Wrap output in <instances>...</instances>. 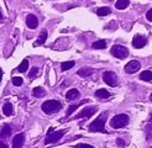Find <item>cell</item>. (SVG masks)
<instances>
[{
    "label": "cell",
    "mask_w": 152,
    "mask_h": 148,
    "mask_svg": "<svg viewBox=\"0 0 152 148\" xmlns=\"http://www.w3.org/2000/svg\"><path fill=\"white\" fill-rule=\"evenodd\" d=\"M108 118V112H103L89 125L90 132H105V121Z\"/></svg>",
    "instance_id": "1"
},
{
    "label": "cell",
    "mask_w": 152,
    "mask_h": 148,
    "mask_svg": "<svg viewBox=\"0 0 152 148\" xmlns=\"http://www.w3.org/2000/svg\"><path fill=\"white\" fill-rule=\"evenodd\" d=\"M41 107H42V111L45 114L51 115V114H55V112H57V111H59L61 109H62L63 104L61 101H58V100H47V101H45L42 104Z\"/></svg>",
    "instance_id": "2"
},
{
    "label": "cell",
    "mask_w": 152,
    "mask_h": 148,
    "mask_svg": "<svg viewBox=\"0 0 152 148\" xmlns=\"http://www.w3.org/2000/svg\"><path fill=\"white\" fill-rule=\"evenodd\" d=\"M129 121H130V117H129L126 114H120L114 116L110 120V126L113 128L119 130V128H124L125 126H127Z\"/></svg>",
    "instance_id": "3"
},
{
    "label": "cell",
    "mask_w": 152,
    "mask_h": 148,
    "mask_svg": "<svg viewBox=\"0 0 152 148\" xmlns=\"http://www.w3.org/2000/svg\"><path fill=\"white\" fill-rule=\"evenodd\" d=\"M67 131L66 130H59V131H56V132H53V128L51 127L48 130V133H47V137L46 139H45V144H50V143H55L57 142L58 139H61L63 136H64V133Z\"/></svg>",
    "instance_id": "4"
},
{
    "label": "cell",
    "mask_w": 152,
    "mask_h": 148,
    "mask_svg": "<svg viewBox=\"0 0 152 148\" xmlns=\"http://www.w3.org/2000/svg\"><path fill=\"white\" fill-rule=\"evenodd\" d=\"M111 54L118 58V59H125L127 56H129V49L124 46H120V44H115V46H113L111 49Z\"/></svg>",
    "instance_id": "5"
},
{
    "label": "cell",
    "mask_w": 152,
    "mask_h": 148,
    "mask_svg": "<svg viewBox=\"0 0 152 148\" xmlns=\"http://www.w3.org/2000/svg\"><path fill=\"white\" fill-rule=\"evenodd\" d=\"M103 79L106 84H108L109 86H113V88H115L118 85V75L114 72H105L103 74Z\"/></svg>",
    "instance_id": "6"
},
{
    "label": "cell",
    "mask_w": 152,
    "mask_h": 148,
    "mask_svg": "<svg viewBox=\"0 0 152 148\" xmlns=\"http://www.w3.org/2000/svg\"><path fill=\"white\" fill-rule=\"evenodd\" d=\"M96 112V107L95 106H88V107H84L78 115H75L74 118L78 120V118H88L92 115H94Z\"/></svg>",
    "instance_id": "7"
},
{
    "label": "cell",
    "mask_w": 152,
    "mask_h": 148,
    "mask_svg": "<svg viewBox=\"0 0 152 148\" xmlns=\"http://www.w3.org/2000/svg\"><path fill=\"white\" fill-rule=\"evenodd\" d=\"M140 67H141V63L139 61H136V59H134V61H130L126 65H125V72L129 73V74H131V73H136L139 69H140Z\"/></svg>",
    "instance_id": "8"
},
{
    "label": "cell",
    "mask_w": 152,
    "mask_h": 148,
    "mask_svg": "<svg viewBox=\"0 0 152 148\" xmlns=\"http://www.w3.org/2000/svg\"><path fill=\"white\" fill-rule=\"evenodd\" d=\"M146 43H147L146 37L142 36V35H135V37L132 38V46L135 48H142V47H145Z\"/></svg>",
    "instance_id": "9"
},
{
    "label": "cell",
    "mask_w": 152,
    "mask_h": 148,
    "mask_svg": "<svg viewBox=\"0 0 152 148\" xmlns=\"http://www.w3.org/2000/svg\"><path fill=\"white\" fill-rule=\"evenodd\" d=\"M25 142V135L24 133H19L12 138V148H22Z\"/></svg>",
    "instance_id": "10"
},
{
    "label": "cell",
    "mask_w": 152,
    "mask_h": 148,
    "mask_svg": "<svg viewBox=\"0 0 152 148\" xmlns=\"http://www.w3.org/2000/svg\"><path fill=\"white\" fill-rule=\"evenodd\" d=\"M26 25H27L28 28L35 30L37 27V25H39V20H37V17L35 16V15H28V16L26 17Z\"/></svg>",
    "instance_id": "11"
},
{
    "label": "cell",
    "mask_w": 152,
    "mask_h": 148,
    "mask_svg": "<svg viewBox=\"0 0 152 148\" xmlns=\"http://www.w3.org/2000/svg\"><path fill=\"white\" fill-rule=\"evenodd\" d=\"M79 96V91L78 89H71V90H68L67 94H66V99L69 100V101H73L75 100Z\"/></svg>",
    "instance_id": "12"
},
{
    "label": "cell",
    "mask_w": 152,
    "mask_h": 148,
    "mask_svg": "<svg viewBox=\"0 0 152 148\" xmlns=\"http://www.w3.org/2000/svg\"><path fill=\"white\" fill-rule=\"evenodd\" d=\"M46 40H47V31L43 30L42 33H40V36H39V40L34 43V46L37 47V46H40V44H43L45 42H46Z\"/></svg>",
    "instance_id": "13"
},
{
    "label": "cell",
    "mask_w": 152,
    "mask_h": 148,
    "mask_svg": "<svg viewBox=\"0 0 152 148\" xmlns=\"http://www.w3.org/2000/svg\"><path fill=\"white\" fill-rule=\"evenodd\" d=\"M129 5H130V0H118L115 4V7L118 10H124Z\"/></svg>",
    "instance_id": "14"
},
{
    "label": "cell",
    "mask_w": 152,
    "mask_h": 148,
    "mask_svg": "<svg viewBox=\"0 0 152 148\" xmlns=\"http://www.w3.org/2000/svg\"><path fill=\"white\" fill-rule=\"evenodd\" d=\"M32 94H34L35 98H43V96L46 95V90L41 86H37L32 90Z\"/></svg>",
    "instance_id": "15"
},
{
    "label": "cell",
    "mask_w": 152,
    "mask_h": 148,
    "mask_svg": "<svg viewBox=\"0 0 152 148\" xmlns=\"http://www.w3.org/2000/svg\"><path fill=\"white\" fill-rule=\"evenodd\" d=\"M95 96L96 98H100V99H108L110 96V93L106 90V89H99V90L95 91Z\"/></svg>",
    "instance_id": "16"
},
{
    "label": "cell",
    "mask_w": 152,
    "mask_h": 148,
    "mask_svg": "<svg viewBox=\"0 0 152 148\" xmlns=\"http://www.w3.org/2000/svg\"><path fill=\"white\" fill-rule=\"evenodd\" d=\"M140 79L145 81H151L152 80V72L151 70H143L140 73Z\"/></svg>",
    "instance_id": "17"
},
{
    "label": "cell",
    "mask_w": 152,
    "mask_h": 148,
    "mask_svg": "<svg viewBox=\"0 0 152 148\" xmlns=\"http://www.w3.org/2000/svg\"><path fill=\"white\" fill-rule=\"evenodd\" d=\"M86 102H88V100H83V101H80L79 104H75V105H71L69 107H68V110H67V116H69L71 114H73L75 110H77L80 105H83V104H86Z\"/></svg>",
    "instance_id": "18"
},
{
    "label": "cell",
    "mask_w": 152,
    "mask_h": 148,
    "mask_svg": "<svg viewBox=\"0 0 152 148\" xmlns=\"http://www.w3.org/2000/svg\"><path fill=\"white\" fill-rule=\"evenodd\" d=\"M3 112L5 116H10L12 115V105L10 102H5L4 106H3Z\"/></svg>",
    "instance_id": "19"
},
{
    "label": "cell",
    "mask_w": 152,
    "mask_h": 148,
    "mask_svg": "<svg viewBox=\"0 0 152 148\" xmlns=\"http://www.w3.org/2000/svg\"><path fill=\"white\" fill-rule=\"evenodd\" d=\"M111 12L110 7L108 6H103V7H99V9L96 10V14L99 15V16H106V15H109Z\"/></svg>",
    "instance_id": "20"
},
{
    "label": "cell",
    "mask_w": 152,
    "mask_h": 148,
    "mask_svg": "<svg viewBox=\"0 0 152 148\" xmlns=\"http://www.w3.org/2000/svg\"><path fill=\"white\" fill-rule=\"evenodd\" d=\"M92 73H93V70L90 69V68H80V69L77 72L78 75H79V77H83V78H86V77L90 75Z\"/></svg>",
    "instance_id": "21"
},
{
    "label": "cell",
    "mask_w": 152,
    "mask_h": 148,
    "mask_svg": "<svg viewBox=\"0 0 152 148\" xmlns=\"http://www.w3.org/2000/svg\"><path fill=\"white\" fill-rule=\"evenodd\" d=\"M93 48H95V49H105L106 48V41H104V40L95 41L93 43Z\"/></svg>",
    "instance_id": "22"
},
{
    "label": "cell",
    "mask_w": 152,
    "mask_h": 148,
    "mask_svg": "<svg viewBox=\"0 0 152 148\" xmlns=\"http://www.w3.org/2000/svg\"><path fill=\"white\" fill-rule=\"evenodd\" d=\"M10 133H11V127H10L9 125H4L3 128H1V137H3V138L9 137Z\"/></svg>",
    "instance_id": "23"
},
{
    "label": "cell",
    "mask_w": 152,
    "mask_h": 148,
    "mask_svg": "<svg viewBox=\"0 0 152 148\" xmlns=\"http://www.w3.org/2000/svg\"><path fill=\"white\" fill-rule=\"evenodd\" d=\"M27 69H28V61H27V59H24V61L21 62V64L18 67V70L20 73H25Z\"/></svg>",
    "instance_id": "24"
},
{
    "label": "cell",
    "mask_w": 152,
    "mask_h": 148,
    "mask_svg": "<svg viewBox=\"0 0 152 148\" xmlns=\"http://www.w3.org/2000/svg\"><path fill=\"white\" fill-rule=\"evenodd\" d=\"M74 64H75V62H74V61L64 62V63H62V65H61V69H62L63 72H64V70H68V69L73 68V67H74Z\"/></svg>",
    "instance_id": "25"
},
{
    "label": "cell",
    "mask_w": 152,
    "mask_h": 148,
    "mask_svg": "<svg viewBox=\"0 0 152 148\" xmlns=\"http://www.w3.org/2000/svg\"><path fill=\"white\" fill-rule=\"evenodd\" d=\"M146 138H147V141L152 139V123L146 126Z\"/></svg>",
    "instance_id": "26"
},
{
    "label": "cell",
    "mask_w": 152,
    "mask_h": 148,
    "mask_svg": "<svg viewBox=\"0 0 152 148\" xmlns=\"http://www.w3.org/2000/svg\"><path fill=\"white\" fill-rule=\"evenodd\" d=\"M22 83H24V80H22L21 77H14V78H12V84H14L15 86H20Z\"/></svg>",
    "instance_id": "27"
},
{
    "label": "cell",
    "mask_w": 152,
    "mask_h": 148,
    "mask_svg": "<svg viewBox=\"0 0 152 148\" xmlns=\"http://www.w3.org/2000/svg\"><path fill=\"white\" fill-rule=\"evenodd\" d=\"M37 72H39V68H36V67H34V68L31 69V72H30V74H28V77H30V79H34V78L36 77V74H37Z\"/></svg>",
    "instance_id": "28"
},
{
    "label": "cell",
    "mask_w": 152,
    "mask_h": 148,
    "mask_svg": "<svg viewBox=\"0 0 152 148\" xmlns=\"http://www.w3.org/2000/svg\"><path fill=\"white\" fill-rule=\"evenodd\" d=\"M116 144H118L119 147H126V146H127V144L125 143V141L121 139V138H118V139H116Z\"/></svg>",
    "instance_id": "29"
},
{
    "label": "cell",
    "mask_w": 152,
    "mask_h": 148,
    "mask_svg": "<svg viewBox=\"0 0 152 148\" xmlns=\"http://www.w3.org/2000/svg\"><path fill=\"white\" fill-rule=\"evenodd\" d=\"M75 148H94V147L86 143H79V144H75Z\"/></svg>",
    "instance_id": "30"
},
{
    "label": "cell",
    "mask_w": 152,
    "mask_h": 148,
    "mask_svg": "<svg viewBox=\"0 0 152 148\" xmlns=\"http://www.w3.org/2000/svg\"><path fill=\"white\" fill-rule=\"evenodd\" d=\"M146 17H147V20H148V21H151V22H152V9H150V10L147 11Z\"/></svg>",
    "instance_id": "31"
},
{
    "label": "cell",
    "mask_w": 152,
    "mask_h": 148,
    "mask_svg": "<svg viewBox=\"0 0 152 148\" xmlns=\"http://www.w3.org/2000/svg\"><path fill=\"white\" fill-rule=\"evenodd\" d=\"M1 148H9L6 146V143H4V142H1Z\"/></svg>",
    "instance_id": "32"
},
{
    "label": "cell",
    "mask_w": 152,
    "mask_h": 148,
    "mask_svg": "<svg viewBox=\"0 0 152 148\" xmlns=\"http://www.w3.org/2000/svg\"><path fill=\"white\" fill-rule=\"evenodd\" d=\"M150 99H151V101H152V94H151V96H150Z\"/></svg>",
    "instance_id": "33"
},
{
    "label": "cell",
    "mask_w": 152,
    "mask_h": 148,
    "mask_svg": "<svg viewBox=\"0 0 152 148\" xmlns=\"http://www.w3.org/2000/svg\"><path fill=\"white\" fill-rule=\"evenodd\" d=\"M110 1H111V0H110Z\"/></svg>",
    "instance_id": "34"
},
{
    "label": "cell",
    "mask_w": 152,
    "mask_h": 148,
    "mask_svg": "<svg viewBox=\"0 0 152 148\" xmlns=\"http://www.w3.org/2000/svg\"><path fill=\"white\" fill-rule=\"evenodd\" d=\"M151 148H152V147H151Z\"/></svg>",
    "instance_id": "35"
}]
</instances>
